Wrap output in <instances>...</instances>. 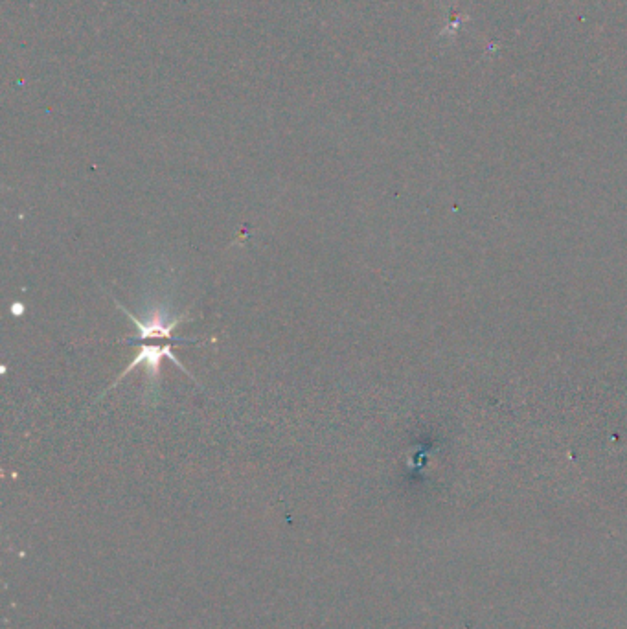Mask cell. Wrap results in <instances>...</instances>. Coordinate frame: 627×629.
<instances>
[{"instance_id": "2", "label": "cell", "mask_w": 627, "mask_h": 629, "mask_svg": "<svg viewBox=\"0 0 627 629\" xmlns=\"http://www.w3.org/2000/svg\"><path fill=\"white\" fill-rule=\"evenodd\" d=\"M114 302H116L118 308L126 313L129 321L133 322V324H137V337L127 339V341H137L138 343V341H148V339H166V341H170V343H195L194 339H186V337H179V335L173 333V330H175L181 322L186 321V315H181L179 319L168 322V313H166V311H155V313L149 315L148 321L142 322L138 321L137 317H135L131 311H127L122 304H118V300H114Z\"/></svg>"}, {"instance_id": "1", "label": "cell", "mask_w": 627, "mask_h": 629, "mask_svg": "<svg viewBox=\"0 0 627 629\" xmlns=\"http://www.w3.org/2000/svg\"><path fill=\"white\" fill-rule=\"evenodd\" d=\"M164 357H168L173 365L179 366L186 376H190V378H192V374H190V372L181 365L179 357L171 352V344H142V348H140V352H138L137 357H135V359L129 363L126 370H124V372L116 378V381H114L113 385L109 387V390H113L114 387H116L122 379L126 378L127 374H129L133 368H137V366H144V368H146V376H148V383L151 385V389L159 390V368Z\"/></svg>"}]
</instances>
